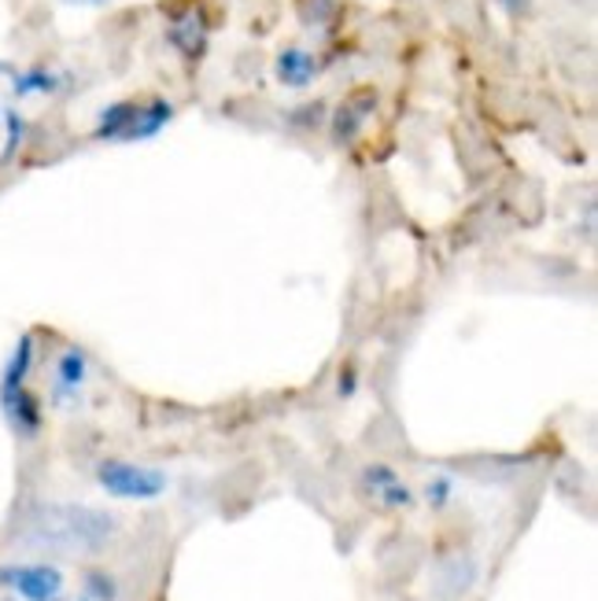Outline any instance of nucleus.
<instances>
[{"label": "nucleus", "instance_id": "423d86ee", "mask_svg": "<svg viewBox=\"0 0 598 601\" xmlns=\"http://www.w3.org/2000/svg\"><path fill=\"white\" fill-rule=\"evenodd\" d=\"M362 484H366V491L377 498L384 509H410L414 506V491L388 465H370L366 473H362Z\"/></svg>", "mask_w": 598, "mask_h": 601}, {"label": "nucleus", "instance_id": "9b49d317", "mask_svg": "<svg viewBox=\"0 0 598 601\" xmlns=\"http://www.w3.org/2000/svg\"><path fill=\"white\" fill-rule=\"evenodd\" d=\"M451 495H454V480L448 473H436L432 480H429V487H425V502H429L432 509H443L451 502Z\"/></svg>", "mask_w": 598, "mask_h": 601}, {"label": "nucleus", "instance_id": "6e6552de", "mask_svg": "<svg viewBox=\"0 0 598 601\" xmlns=\"http://www.w3.org/2000/svg\"><path fill=\"white\" fill-rule=\"evenodd\" d=\"M314 78H318V59H314L307 48L289 45L285 53L278 56V81L285 89H307Z\"/></svg>", "mask_w": 598, "mask_h": 601}, {"label": "nucleus", "instance_id": "7ed1b4c3", "mask_svg": "<svg viewBox=\"0 0 598 601\" xmlns=\"http://www.w3.org/2000/svg\"><path fill=\"white\" fill-rule=\"evenodd\" d=\"M0 587L12 590L19 601H64L67 576L48 562H12L0 565Z\"/></svg>", "mask_w": 598, "mask_h": 601}, {"label": "nucleus", "instance_id": "2eb2a0df", "mask_svg": "<svg viewBox=\"0 0 598 601\" xmlns=\"http://www.w3.org/2000/svg\"><path fill=\"white\" fill-rule=\"evenodd\" d=\"M82 601H89V598H82Z\"/></svg>", "mask_w": 598, "mask_h": 601}, {"label": "nucleus", "instance_id": "1a4fd4ad", "mask_svg": "<svg viewBox=\"0 0 598 601\" xmlns=\"http://www.w3.org/2000/svg\"><path fill=\"white\" fill-rule=\"evenodd\" d=\"M170 45L178 48L185 59H196V56H204V48H207V26L200 23V15H185V19H178L174 26H170Z\"/></svg>", "mask_w": 598, "mask_h": 601}, {"label": "nucleus", "instance_id": "ddd939ff", "mask_svg": "<svg viewBox=\"0 0 598 601\" xmlns=\"http://www.w3.org/2000/svg\"><path fill=\"white\" fill-rule=\"evenodd\" d=\"M67 4H82V8H93V4H104V0H67Z\"/></svg>", "mask_w": 598, "mask_h": 601}, {"label": "nucleus", "instance_id": "0eeeda50", "mask_svg": "<svg viewBox=\"0 0 598 601\" xmlns=\"http://www.w3.org/2000/svg\"><path fill=\"white\" fill-rule=\"evenodd\" d=\"M137 118H140L137 100H119V104L100 111L97 137L100 140H137Z\"/></svg>", "mask_w": 598, "mask_h": 601}, {"label": "nucleus", "instance_id": "4468645a", "mask_svg": "<svg viewBox=\"0 0 598 601\" xmlns=\"http://www.w3.org/2000/svg\"><path fill=\"white\" fill-rule=\"evenodd\" d=\"M0 118H4V111H0Z\"/></svg>", "mask_w": 598, "mask_h": 601}, {"label": "nucleus", "instance_id": "f257e3e1", "mask_svg": "<svg viewBox=\"0 0 598 601\" xmlns=\"http://www.w3.org/2000/svg\"><path fill=\"white\" fill-rule=\"evenodd\" d=\"M119 535V517L97 506L45 502L26 517V543L56 554H100Z\"/></svg>", "mask_w": 598, "mask_h": 601}, {"label": "nucleus", "instance_id": "9d476101", "mask_svg": "<svg viewBox=\"0 0 598 601\" xmlns=\"http://www.w3.org/2000/svg\"><path fill=\"white\" fill-rule=\"evenodd\" d=\"M64 86V78L48 67H30L23 75H15V93L19 97H53Z\"/></svg>", "mask_w": 598, "mask_h": 601}, {"label": "nucleus", "instance_id": "f8f14e48", "mask_svg": "<svg viewBox=\"0 0 598 601\" xmlns=\"http://www.w3.org/2000/svg\"><path fill=\"white\" fill-rule=\"evenodd\" d=\"M86 598L89 601H115L119 598L115 579L104 576V572H89L86 576Z\"/></svg>", "mask_w": 598, "mask_h": 601}, {"label": "nucleus", "instance_id": "f03ea898", "mask_svg": "<svg viewBox=\"0 0 598 601\" xmlns=\"http://www.w3.org/2000/svg\"><path fill=\"white\" fill-rule=\"evenodd\" d=\"M97 484L108 498L119 502H156L167 495L170 476L156 465H137L126 457H104L97 465Z\"/></svg>", "mask_w": 598, "mask_h": 601}, {"label": "nucleus", "instance_id": "20e7f679", "mask_svg": "<svg viewBox=\"0 0 598 601\" xmlns=\"http://www.w3.org/2000/svg\"><path fill=\"white\" fill-rule=\"evenodd\" d=\"M89 384V354L82 348H64L53 362V376H48V402L56 410H75L86 395Z\"/></svg>", "mask_w": 598, "mask_h": 601}, {"label": "nucleus", "instance_id": "39448f33", "mask_svg": "<svg viewBox=\"0 0 598 601\" xmlns=\"http://www.w3.org/2000/svg\"><path fill=\"white\" fill-rule=\"evenodd\" d=\"M0 410H4V421L12 424V432L19 440H34V435H42V424H45V413H42V402H37V395L26 388L19 392H8L0 395Z\"/></svg>", "mask_w": 598, "mask_h": 601}]
</instances>
